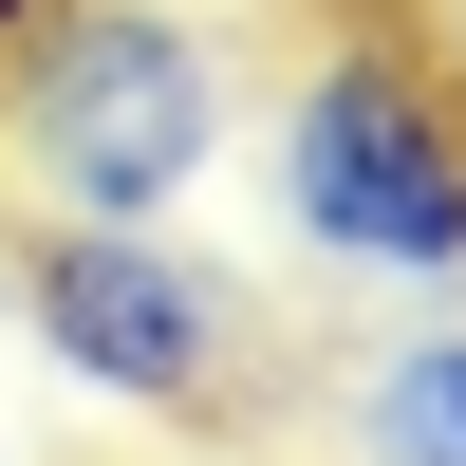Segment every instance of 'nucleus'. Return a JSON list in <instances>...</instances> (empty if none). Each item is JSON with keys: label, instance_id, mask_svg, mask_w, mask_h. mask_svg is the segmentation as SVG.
Here are the masks:
<instances>
[{"label": "nucleus", "instance_id": "nucleus-5", "mask_svg": "<svg viewBox=\"0 0 466 466\" xmlns=\"http://www.w3.org/2000/svg\"><path fill=\"white\" fill-rule=\"evenodd\" d=\"M410 37H430V75L466 94V0H410Z\"/></svg>", "mask_w": 466, "mask_h": 466}, {"label": "nucleus", "instance_id": "nucleus-1", "mask_svg": "<svg viewBox=\"0 0 466 466\" xmlns=\"http://www.w3.org/2000/svg\"><path fill=\"white\" fill-rule=\"evenodd\" d=\"M224 149H243V75L187 0H37V37L0 56V168L56 224H168Z\"/></svg>", "mask_w": 466, "mask_h": 466}, {"label": "nucleus", "instance_id": "nucleus-2", "mask_svg": "<svg viewBox=\"0 0 466 466\" xmlns=\"http://www.w3.org/2000/svg\"><path fill=\"white\" fill-rule=\"evenodd\" d=\"M261 206L299 261L392 299H466V94L430 75L410 19H355L280 75V131H261Z\"/></svg>", "mask_w": 466, "mask_h": 466}, {"label": "nucleus", "instance_id": "nucleus-3", "mask_svg": "<svg viewBox=\"0 0 466 466\" xmlns=\"http://www.w3.org/2000/svg\"><path fill=\"white\" fill-rule=\"evenodd\" d=\"M0 318H19V355L56 373V392L131 410V430H243L261 373H280L261 280L206 261L187 224H56L37 206L19 243H0Z\"/></svg>", "mask_w": 466, "mask_h": 466}, {"label": "nucleus", "instance_id": "nucleus-6", "mask_svg": "<svg viewBox=\"0 0 466 466\" xmlns=\"http://www.w3.org/2000/svg\"><path fill=\"white\" fill-rule=\"evenodd\" d=\"M19 37H37V0H0V56H19Z\"/></svg>", "mask_w": 466, "mask_h": 466}, {"label": "nucleus", "instance_id": "nucleus-4", "mask_svg": "<svg viewBox=\"0 0 466 466\" xmlns=\"http://www.w3.org/2000/svg\"><path fill=\"white\" fill-rule=\"evenodd\" d=\"M336 448H355V466H466V318L336 373Z\"/></svg>", "mask_w": 466, "mask_h": 466}]
</instances>
